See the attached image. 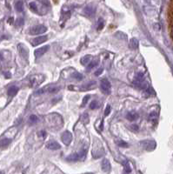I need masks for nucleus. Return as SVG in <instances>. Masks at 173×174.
Returning <instances> with one entry per match:
<instances>
[{"instance_id":"f257e3e1","label":"nucleus","mask_w":173,"mask_h":174,"mask_svg":"<svg viewBox=\"0 0 173 174\" xmlns=\"http://www.w3.org/2000/svg\"><path fill=\"white\" fill-rule=\"evenodd\" d=\"M86 156V150H81L79 152L73 153L66 158V160L68 161H82L85 159Z\"/></svg>"},{"instance_id":"f03ea898","label":"nucleus","mask_w":173,"mask_h":174,"mask_svg":"<svg viewBox=\"0 0 173 174\" xmlns=\"http://www.w3.org/2000/svg\"><path fill=\"white\" fill-rule=\"evenodd\" d=\"M101 91L106 95L111 94V83L108 79L103 78L101 80Z\"/></svg>"},{"instance_id":"7ed1b4c3","label":"nucleus","mask_w":173,"mask_h":174,"mask_svg":"<svg viewBox=\"0 0 173 174\" xmlns=\"http://www.w3.org/2000/svg\"><path fill=\"white\" fill-rule=\"evenodd\" d=\"M47 31V28L44 26V25H36L32 28L30 29V33L31 35H40V34H43L44 32H46Z\"/></svg>"},{"instance_id":"20e7f679","label":"nucleus","mask_w":173,"mask_h":174,"mask_svg":"<svg viewBox=\"0 0 173 174\" xmlns=\"http://www.w3.org/2000/svg\"><path fill=\"white\" fill-rule=\"evenodd\" d=\"M18 50H19V55L23 58L28 59V58H29V50L25 45H24L23 44H19L18 45Z\"/></svg>"},{"instance_id":"39448f33","label":"nucleus","mask_w":173,"mask_h":174,"mask_svg":"<svg viewBox=\"0 0 173 174\" xmlns=\"http://www.w3.org/2000/svg\"><path fill=\"white\" fill-rule=\"evenodd\" d=\"M61 140L65 145H69L72 141V135L70 131H64L61 136Z\"/></svg>"},{"instance_id":"423d86ee","label":"nucleus","mask_w":173,"mask_h":174,"mask_svg":"<svg viewBox=\"0 0 173 174\" xmlns=\"http://www.w3.org/2000/svg\"><path fill=\"white\" fill-rule=\"evenodd\" d=\"M141 146L146 151H153L156 147V143L153 140H144L140 142Z\"/></svg>"},{"instance_id":"0eeeda50","label":"nucleus","mask_w":173,"mask_h":174,"mask_svg":"<svg viewBox=\"0 0 173 174\" xmlns=\"http://www.w3.org/2000/svg\"><path fill=\"white\" fill-rule=\"evenodd\" d=\"M50 46L49 45H44L43 47H40L37 50H35V51H34V55H35L36 58H39V57H42L44 53H46V52L48 51Z\"/></svg>"},{"instance_id":"6e6552de","label":"nucleus","mask_w":173,"mask_h":174,"mask_svg":"<svg viewBox=\"0 0 173 174\" xmlns=\"http://www.w3.org/2000/svg\"><path fill=\"white\" fill-rule=\"evenodd\" d=\"M47 39H48V37L45 36V35H44V36H39V37L36 38V39H34L31 41V44H32L33 46H37V45H38V44H41L46 42Z\"/></svg>"},{"instance_id":"1a4fd4ad","label":"nucleus","mask_w":173,"mask_h":174,"mask_svg":"<svg viewBox=\"0 0 173 174\" xmlns=\"http://www.w3.org/2000/svg\"><path fill=\"white\" fill-rule=\"evenodd\" d=\"M46 147L49 149V150H51V151H57V150H59L60 149V145L56 142V141H50L49 142L47 145H46Z\"/></svg>"},{"instance_id":"9d476101","label":"nucleus","mask_w":173,"mask_h":174,"mask_svg":"<svg viewBox=\"0 0 173 174\" xmlns=\"http://www.w3.org/2000/svg\"><path fill=\"white\" fill-rule=\"evenodd\" d=\"M101 168H102V170L103 171H105V172H108V171H110V170H111V163H110V161L108 160V159H103V161H102V164H101Z\"/></svg>"},{"instance_id":"9b49d317","label":"nucleus","mask_w":173,"mask_h":174,"mask_svg":"<svg viewBox=\"0 0 173 174\" xmlns=\"http://www.w3.org/2000/svg\"><path fill=\"white\" fill-rule=\"evenodd\" d=\"M84 13L87 16V17H92L95 13V9L94 7L91 6V5H88L86 6L84 10Z\"/></svg>"},{"instance_id":"f8f14e48","label":"nucleus","mask_w":173,"mask_h":174,"mask_svg":"<svg viewBox=\"0 0 173 174\" xmlns=\"http://www.w3.org/2000/svg\"><path fill=\"white\" fill-rule=\"evenodd\" d=\"M138 117H139V115H138V113H137L136 112H130L126 115V118L130 121H135L138 118Z\"/></svg>"},{"instance_id":"ddd939ff","label":"nucleus","mask_w":173,"mask_h":174,"mask_svg":"<svg viewBox=\"0 0 173 174\" xmlns=\"http://www.w3.org/2000/svg\"><path fill=\"white\" fill-rule=\"evenodd\" d=\"M18 92H19V88H18L17 86L13 85V86H11V87H10V88H9V90H8V95H9L10 97H14L17 93H18Z\"/></svg>"},{"instance_id":"4468645a","label":"nucleus","mask_w":173,"mask_h":174,"mask_svg":"<svg viewBox=\"0 0 173 174\" xmlns=\"http://www.w3.org/2000/svg\"><path fill=\"white\" fill-rule=\"evenodd\" d=\"M91 61V55H86V56L83 57L80 60V62L83 65H87Z\"/></svg>"},{"instance_id":"2eb2a0df","label":"nucleus","mask_w":173,"mask_h":174,"mask_svg":"<svg viewBox=\"0 0 173 174\" xmlns=\"http://www.w3.org/2000/svg\"><path fill=\"white\" fill-rule=\"evenodd\" d=\"M45 88H46V92L50 93H55L59 91V87L58 86H47Z\"/></svg>"},{"instance_id":"dca6fc26","label":"nucleus","mask_w":173,"mask_h":174,"mask_svg":"<svg viewBox=\"0 0 173 174\" xmlns=\"http://www.w3.org/2000/svg\"><path fill=\"white\" fill-rule=\"evenodd\" d=\"M94 86H96V82H91L89 84H84L83 87H82V90L84 92V91H87V90H90V89H92Z\"/></svg>"},{"instance_id":"f3484780","label":"nucleus","mask_w":173,"mask_h":174,"mask_svg":"<svg viewBox=\"0 0 173 174\" xmlns=\"http://www.w3.org/2000/svg\"><path fill=\"white\" fill-rule=\"evenodd\" d=\"M15 8L17 10V11L19 12H22L24 11V4L22 1H19L16 3V5H15Z\"/></svg>"},{"instance_id":"a211bd4d","label":"nucleus","mask_w":173,"mask_h":174,"mask_svg":"<svg viewBox=\"0 0 173 174\" xmlns=\"http://www.w3.org/2000/svg\"><path fill=\"white\" fill-rule=\"evenodd\" d=\"M130 47L133 50L137 49L138 47V40L137 39H132L130 42Z\"/></svg>"},{"instance_id":"6ab92c4d","label":"nucleus","mask_w":173,"mask_h":174,"mask_svg":"<svg viewBox=\"0 0 173 174\" xmlns=\"http://www.w3.org/2000/svg\"><path fill=\"white\" fill-rule=\"evenodd\" d=\"M29 6H30V9L33 12H36V13L39 12V11H38V5H36L35 2H30V5H29Z\"/></svg>"},{"instance_id":"aec40b11","label":"nucleus","mask_w":173,"mask_h":174,"mask_svg":"<svg viewBox=\"0 0 173 174\" xmlns=\"http://www.w3.org/2000/svg\"><path fill=\"white\" fill-rule=\"evenodd\" d=\"M81 121L83 122V123L84 124V125H87L88 123H89V116H88V114H86V113H84V114H83L82 116H81Z\"/></svg>"},{"instance_id":"412c9836","label":"nucleus","mask_w":173,"mask_h":174,"mask_svg":"<svg viewBox=\"0 0 173 174\" xmlns=\"http://www.w3.org/2000/svg\"><path fill=\"white\" fill-rule=\"evenodd\" d=\"M144 75L142 72H138V73L136 75L135 81H137V82H142V81H144Z\"/></svg>"},{"instance_id":"4be33fe9","label":"nucleus","mask_w":173,"mask_h":174,"mask_svg":"<svg viewBox=\"0 0 173 174\" xmlns=\"http://www.w3.org/2000/svg\"><path fill=\"white\" fill-rule=\"evenodd\" d=\"M98 107H99V104H98V102L96 101V100L92 101V102L90 104V108H91V110H95V109H97V108H98Z\"/></svg>"},{"instance_id":"5701e85b","label":"nucleus","mask_w":173,"mask_h":174,"mask_svg":"<svg viewBox=\"0 0 173 174\" xmlns=\"http://www.w3.org/2000/svg\"><path fill=\"white\" fill-rule=\"evenodd\" d=\"M124 166H125V172H127V173H129V172H131V165H130V164L127 162V161H125L124 162Z\"/></svg>"},{"instance_id":"b1692460","label":"nucleus","mask_w":173,"mask_h":174,"mask_svg":"<svg viewBox=\"0 0 173 174\" xmlns=\"http://www.w3.org/2000/svg\"><path fill=\"white\" fill-rule=\"evenodd\" d=\"M158 118V112H150V114L149 115V120H151V121H154Z\"/></svg>"},{"instance_id":"393cba45","label":"nucleus","mask_w":173,"mask_h":174,"mask_svg":"<svg viewBox=\"0 0 173 174\" xmlns=\"http://www.w3.org/2000/svg\"><path fill=\"white\" fill-rule=\"evenodd\" d=\"M103 26H105V21H103L102 19H99L98 21H97V30L100 31L103 28Z\"/></svg>"},{"instance_id":"a878e982","label":"nucleus","mask_w":173,"mask_h":174,"mask_svg":"<svg viewBox=\"0 0 173 174\" xmlns=\"http://www.w3.org/2000/svg\"><path fill=\"white\" fill-rule=\"evenodd\" d=\"M116 143H117V145H118V146H120V147H128V144L126 143V142H125V141H123V140H117L116 141Z\"/></svg>"},{"instance_id":"bb28decb","label":"nucleus","mask_w":173,"mask_h":174,"mask_svg":"<svg viewBox=\"0 0 173 174\" xmlns=\"http://www.w3.org/2000/svg\"><path fill=\"white\" fill-rule=\"evenodd\" d=\"M97 60H94V61H91L89 64H88V66H87V69L88 70H91V69H92V68H94L95 66H97Z\"/></svg>"},{"instance_id":"cd10ccee","label":"nucleus","mask_w":173,"mask_h":174,"mask_svg":"<svg viewBox=\"0 0 173 174\" xmlns=\"http://www.w3.org/2000/svg\"><path fill=\"white\" fill-rule=\"evenodd\" d=\"M72 77H73L75 79H77V80H82V79H83V75L80 74L79 72H75L72 73Z\"/></svg>"},{"instance_id":"c85d7f7f","label":"nucleus","mask_w":173,"mask_h":174,"mask_svg":"<svg viewBox=\"0 0 173 174\" xmlns=\"http://www.w3.org/2000/svg\"><path fill=\"white\" fill-rule=\"evenodd\" d=\"M10 143H11V139L10 138H4V139H2V141H1V143H0V145H1V146H6Z\"/></svg>"},{"instance_id":"c756f323","label":"nucleus","mask_w":173,"mask_h":174,"mask_svg":"<svg viewBox=\"0 0 173 174\" xmlns=\"http://www.w3.org/2000/svg\"><path fill=\"white\" fill-rule=\"evenodd\" d=\"M38 121V117L36 115H30V124H35Z\"/></svg>"},{"instance_id":"7c9ffc66","label":"nucleus","mask_w":173,"mask_h":174,"mask_svg":"<svg viewBox=\"0 0 173 174\" xmlns=\"http://www.w3.org/2000/svg\"><path fill=\"white\" fill-rule=\"evenodd\" d=\"M90 99V95H86L84 98V99H83V102H82V106H84L86 104H87V102H88V100Z\"/></svg>"},{"instance_id":"2f4dec72","label":"nucleus","mask_w":173,"mask_h":174,"mask_svg":"<svg viewBox=\"0 0 173 174\" xmlns=\"http://www.w3.org/2000/svg\"><path fill=\"white\" fill-rule=\"evenodd\" d=\"M130 129H131V130H132L133 131H138V129H139V127H138V126H137V125H131V126H130Z\"/></svg>"},{"instance_id":"473e14b6","label":"nucleus","mask_w":173,"mask_h":174,"mask_svg":"<svg viewBox=\"0 0 173 174\" xmlns=\"http://www.w3.org/2000/svg\"><path fill=\"white\" fill-rule=\"evenodd\" d=\"M23 24H24V19H19L17 20L16 25L17 26H21V25H23Z\"/></svg>"},{"instance_id":"72a5a7b5","label":"nucleus","mask_w":173,"mask_h":174,"mask_svg":"<svg viewBox=\"0 0 173 174\" xmlns=\"http://www.w3.org/2000/svg\"><path fill=\"white\" fill-rule=\"evenodd\" d=\"M110 112H111V106H107V107L105 109V116H108L110 114Z\"/></svg>"},{"instance_id":"f704fd0d","label":"nucleus","mask_w":173,"mask_h":174,"mask_svg":"<svg viewBox=\"0 0 173 174\" xmlns=\"http://www.w3.org/2000/svg\"><path fill=\"white\" fill-rule=\"evenodd\" d=\"M103 68H99V69L97 70V71L95 72V75H96V76H99L100 74H102V72H103Z\"/></svg>"},{"instance_id":"c9c22d12","label":"nucleus","mask_w":173,"mask_h":174,"mask_svg":"<svg viewBox=\"0 0 173 174\" xmlns=\"http://www.w3.org/2000/svg\"><path fill=\"white\" fill-rule=\"evenodd\" d=\"M12 20H13V19L11 17V19H9V21H8V22H9L10 24H12Z\"/></svg>"}]
</instances>
